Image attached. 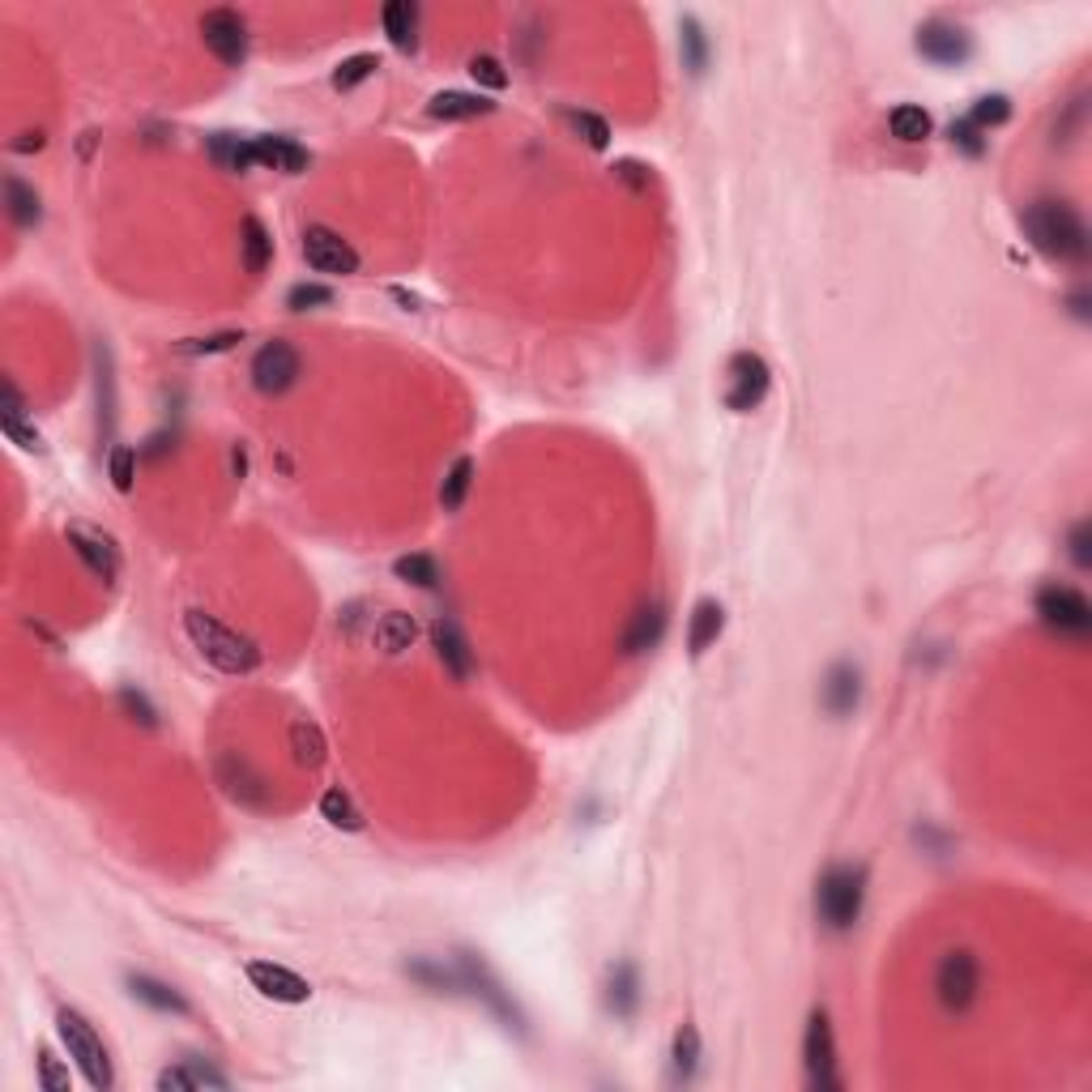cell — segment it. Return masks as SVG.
Here are the masks:
<instances>
[{
	"label": "cell",
	"mask_w": 1092,
	"mask_h": 1092,
	"mask_svg": "<svg viewBox=\"0 0 1092 1092\" xmlns=\"http://www.w3.org/2000/svg\"><path fill=\"white\" fill-rule=\"evenodd\" d=\"M184 632H188L193 649L202 653L213 671H222V675H252L261 666V649L244 632L226 627L218 614L188 611L184 614Z\"/></svg>",
	"instance_id": "7a4b0ae2"
},
{
	"label": "cell",
	"mask_w": 1092,
	"mask_h": 1092,
	"mask_svg": "<svg viewBox=\"0 0 1092 1092\" xmlns=\"http://www.w3.org/2000/svg\"><path fill=\"white\" fill-rule=\"evenodd\" d=\"M202 39L226 68H239L248 61V22L235 9H209L202 17Z\"/></svg>",
	"instance_id": "30bf717a"
},
{
	"label": "cell",
	"mask_w": 1092,
	"mask_h": 1092,
	"mask_svg": "<svg viewBox=\"0 0 1092 1092\" xmlns=\"http://www.w3.org/2000/svg\"><path fill=\"white\" fill-rule=\"evenodd\" d=\"M248 981H252V990H261L273 1003H308L312 999V986L295 968L273 964V960H252L248 964Z\"/></svg>",
	"instance_id": "5bb4252c"
},
{
	"label": "cell",
	"mask_w": 1092,
	"mask_h": 1092,
	"mask_svg": "<svg viewBox=\"0 0 1092 1092\" xmlns=\"http://www.w3.org/2000/svg\"><path fill=\"white\" fill-rule=\"evenodd\" d=\"M4 435H9L13 444H22L26 453H43V435H39L35 427H26V422H4Z\"/></svg>",
	"instance_id": "7dc6e473"
},
{
	"label": "cell",
	"mask_w": 1092,
	"mask_h": 1092,
	"mask_svg": "<svg viewBox=\"0 0 1092 1092\" xmlns=\"http://www.w3.org/2000/svg\"><path fill=\"white\" fill-rule=\"evenodd\" d=\"M385 30H389V43L398 52H414L418 48V9L406 4V0L385 4Z\"/></svg>",
	"instance_id": "484cf974"
},
{
	"label": "cell",
	"mask_w": 1092,
	"mask_h": 1092,
	"mask_svg": "<svg viewBox=\"0 0 1092 1092\" xmlns=\"http://www.w3.org/2000/svg\"><path fill=\"white\" fill-rule=\"evenodd\" d=\"M470 486H474V457H457V461H453V470L444 474V486H440V504H444V512H457V508L466 504Z\"/></svg>",
	"instance_id": "4dcf8cb0"
},
{
	"label": "cell",
	"mask_w": 1092,
	"mask_h": 1092,
	"mask_svg": "<svg viewBox=\"0 0 1092 1092\" xmlns=\"http://www.w3.org/2000/svg\"><path fill=\"white\" fill-rule=\"evenodd\" d=\"M218 781H222V790H226L239 807H252V811H265V807H270V790H265V781L248 768L244 755L222 751V755H218Z\"/></svg>",
	"instance_id": "4fadbf2b"
},
{
	"label": "cell",
	"mask_w": 1092,
	"mask_h": 1092,
	"mask_svg": "<svg viewBox=\"0 0 1092 1092\" xmlns=\"http://www.w3.org/2000/svg\"><path fill=\"white\" fill-rule=\"evenodd\" d=\"M568 125H572V133L581 136L589 150H607L611 145V125L602 116H594V112H568Z\"/></svg>",
	"instance_id": "f35d334b"
},
{
	"label": "cell",
	"mask_w": 1092,
	"mask_h": 1092,
	"mask_svg": "<svg viewBox=\"0 0 1092 1092\" xmlns=\"http://www.w3.org/2000/svg\"><path fill=\"white\" fill-rule=\"evenodd\" d=\"M722 632H726V611H722V602H713V598L696 602L691 623H687V653H691V658H704V653L717 645Z\"/></svg>",
	"instance_id": "d6986e66"
},
{
	"label": "cell",
	"mask_w": 1092,
	"mask_h": 1092,
	"mask_svg": "<svg viewBox=\"0 0 1092 1092\" xmlns=\"http://www.w3.org/2000/svg\"><path fill=\"white\" fill-rule=\"evenodd\" d=\"M981 994V964L973 952H948L935 968V999L948 1016H964Z\"/></svg>",
	"instance_id": "5b68a950"
},
{
	"label": "cell",
	"mask_w": 1092,
	"mask_h": 1092,
	"mask_svg": "<svg viewBox=\"0 0 1092 1092\" xmlns=\"http://www.w3.org/2000/svg\"><path fill=\"white\" fill-rule=\"evenodd\" d=\"M239 341H244V334L226 329V334H209V338H188V341H180V350H184V354H222V350H235Z\"/></svg>",
	"instance_id": "b9f144b4"
},
{
	"label": "cell",
	"mask_w": 1092,
	"mask_h": 1092,
	"mask_svg": "<svg viewBox=\"0 0 1092 1092\" xmlns=\"http://www.w3.org/2000/svg\"><path fill=\"white\" fill-rule=\"evenodd\" d=\"M918 52L931 65H960V61H968L973 43H968V35L955 22H926L918 30Z\"/></svg>",
	"instance_id": "9a60e30c"
},
{
	"label": "cell",
	"mask_w": 1092,
	"mask_h": 1092,
	"mask_svg": "<svg viewBox=\"0 0 1092 1092\" xmlns=\"http://www.w3.org/2000/svg\"><path fill=\"white\" fill-rule=\"evenodd\" d=\"M1037 614L1050 632L1058 636H1071V640H1084L1092 632V607L1089 598L1071 585H1041L1037 589Z\"/></svg>",
	"instance_id": "8992f818"
},
{
	"label": "cell",
	"mask_w": 1092,
	"mask_h": 1092,
	"mask_svg": "<svg viewBox=\"0 0 1092 1092\" xmlns=\"http://www.w3.org/2000/svg\"><path fill=\"white\" fill-rule=\"evenodd\" d=\"M290 755H295L299 768H321L325 764L329 743H325V734H321L316 722H295L290 726Z\"/></svg>",
	"instance_id": "d4e9b609"
},
{
	"label": "cell",
	"mask_w": 1092,
	"mask_h": 1092,
	"mask_svg": "<svg viewBox=\"0 0 1092 1092\" xmlns=\"http://www.w3.org/2000/svg\"><path fill=\"white\" fill-rule=\"evenodd\" d=\"M1089 546H1092V530L1084 525V521H1080V525L1071 530V563H1076V568H1089V563H1092Z\"/></svg>",
	"instance_id": "c3c4849f"
},
{
	"label": "cell",
	"mask_w": 1092,
	"mask_h": 1092,
	"mask_svg": "<svg viewBox=\"0 0 1092 1092\" xmlns=\"http://www.w3.org/2000/svg\"><path fill=\"white\" fill-rule=\"evenodd\" d=\"M803 1067H807V1084L816 1092L836 1089V1037H832V1020L828 1012H811L807 1032H803Z\"/></svg>",
	"instance_id": "9c48e42d"
},
{
	"label": "cell",
	"mask_w": 1092,
	"mask_h": 1092,
	"mask_svg": "<svg viewBox=\"0 0 1092 1092\" xmlns=\"http://www.w3.org/2000/svg\"><path fill=\"white\" fill-rule=\"evenodd\" d=\"M286 303H290L295 312H308V308H329V303H334V290H329V286H316V282H299V286H290Z\"/></svg>",
	"instance_id": "60d3db41"
},
{
	"label": "cell",
	"mask_w": 1092,
	"mask_h": 1092,
	"mask_svg": "<svg viewBox=\"0 0 1092 1092\" xmlns=\"http://www.w3.org/2000/svg\"><path fill=\"white\" fill-rule=\"evenodd\" d=\"M607 1003H611L614 1016H632L636 1003H640V977L632 964H614L611 981H607Z\"/></svg>",
	"instance_id": "83f0119b"
},
{
	"label": "cell",
	"mask_w": 1092,
	"mask_h": 1092,
	"mask_svg": "<svg viewBox=\"0 0 1092 1092\" xmlns=\"http://www.w3.org/2000/svg\"><path fill=\"white\" fill-rule=\"evenodd\" d=\"M948 136H952V145H960L968 158H977L981 150H986V141H981V133L968 125V120H955L952 129H948Z\"/></svg>",
	"instance_id": "f6af8a7d"
},
{
	"label": "cell",
	"mask_w": 1092,
	"mask_h": 1092,
	"mask_svg": "<svg viewBox=\"0 0 1092 1092\" xmlns=\"http://www.w3.org/2000/svg\"><path fill=\"white\" fill-rule=\"evenodd\" d=\"M491 112H495V103L482 94H470V90H444L427 103L431 120H474V116H491Z\"/></svg>",
	"instance_id": "44dd1931"
},
{
	"label": "cell",
	"mask_w": 1092,
	"mask_h": 1092,
	"mask_svg": "<svg viewBox=\"0 0 1092 1092\" xmlns=\"http://www.w3.org/2000/svg\"><path fill=\"white\" fill-rule=\"evenodd\" d=\"M1007 120H1012V103H1007L1003 94H986V99H977L973 112H968V125H973L977 133L999 129V125H1007Z\"/></svg>",
	"instance_id": "8d00e7d4"
},
{
	"label": "cell",
	"mask_w": 1092,
	"mask_h": 1092,
	"mask_svg": "<svg viewBox=\"0 0 1092 1092\" xmlns=\"http://www.w3.org/2000/svg\"><path fill=\"white\" fill-rule=\"evenodd\" d=\"M376 68H380V56H376V52L346 56V61L334 68V90H354V86H359V81H367Z\"/></svg>",
	"instance_id": "74e56055"
},
{
	"label": "cell",
	"mask_w": 1092,
	"mask_h": 1092,
	"mask_svg": "<svg viewBox=\"0 0 1092 1092\" xmlns=\"http://www.w3.org/2000/svg\"><path fill=\"white\" fill-rule=\"evenodd\" d=\"M862 900H867V871L862 867L841 862L819 875L816 913L828 931H849L862 918Z\"/></svg>",
	"instance_id": "3957f363"
},
{
	"label": "cell",
	"mask_w": 1092,
	"mask_h": 1092,
	"mask_svg": "<svg viewBox=\"0 0 1092 1092\" xmlns=\"http://www.w3.org/2000/svg\"><path fill=\"white\" fill-rule=\"evenodd\" d=\"M209 154H213V162H218L222 171H248V167L257 162L252 141H239V136H231V133L213 136V141H209Z\"/></svg>",
	"instance_id": "f546056e"
},
{
	"label": "cell",
	"mask_w": 1092,
	"mask_h": 1092,
	"mask_svg": "<svg viewBox=\"0 0 1092 1092\" xmlns=\"http://www.w3.org/2000/svg\"><path fill=\"white\" fill-rule=\"evenodd\" d=\"M321 816L329 819L334 828H341V832H359V828H363V816L354 811L350 794H346V790H338V785L321 794Z\"/></svg>",
	"instance_id": "836d02e7"
},
{
	"label": "cell",
	"mask_w": 1092,
	"mask_h": 1092,
	"mask_svg": "<svg viewBox=\"0 0 1092 1092\" xmlns=\"http://www.w3.org/2000/svg\"><path fill=\"white\" fill-rule=\"evenodd\" d=\"M158 1089L162 1092H180V1089H226V1076L213 1071V1067H202V1063H184V1067H167L158 1076Z\"/></svg>",
	"instance_id": "603a6c76"
},
{
	"label": "cell",
	"mask_w": 1092,
	"mask_h": 1092,
	"mask_svg": "<svg viewBox=\"0 0 1092 1092\" xmlns=\"http://www.w3.org/2000/svg\"><path fill=\"white\" fill-rule=\"evenodd\" d=\"M679 35H682L679 39L682 65L691 68V73H704V65H708V35H704V26L696 17H682Z\"/></svg>",
	"instance_id": "e575fe53"
},
{
	"label": "cell",
	"mask_w": 1092,
	"mask_h": 1092,
	"mask_svg": "<svg viewBox=\"0 0 1092 1092\" xmlns=\"http://www.w3.org/2000/svg\"><path fill=\"white\" fill-rule=\"evenodd\" d=\"M431 645H435V658H440L457 679H470V675H474V653H470L466 636L457 632V623L435 619V623H431Z\"/></svg>",
	"instance_id": "ac0fdd59"
},
{
	"label": "cell",
	"mask_w": 1092,
	"mask_h": 1092,
	"mask_svg": "<svg viewBox=\"0 0 1092 1092\" xmlns=\"http://www.w3.org/2000/svg\"><path fill=\"white\" fill-rule=\"evenodd\" d=\"M107 474H112V482H116V491H133L136 448H129V444H116V448H112V457H107Z\"/></svg>",
	"instance_id": "ab89813d"
},
{
	"label": "cell",
	"mask_w": 1092,
	"mask_h": 1092,
	"mask_svg": "<svg viewBox=\"0 0 1092 1092\" xmlns=\"http://www.w3.org/2000/svg\"><path fill=\"white\" fill-rule=\"evenodd\" d=\"M13 150H22V154L43 150V133H22V141H13Z\"/></svg>",
	"instance_id": "816d5d0a"
},
{
	"label": "cell",
	"mask_w": 1092,
	"mask_h": 1092,
	"mask_svg": "<svg viewBox=\"0 0 1092 1092\" xmlns=\"http://www.w3.org/2000/svg\"><path fill=\"white\" fill-rule=\"evenodd\" d=\"M39 1084H43L48 1092H68V1089H73L68 1071L61 1067V1058H56L52 1050H39Z\"/></svg>",
	"instance_id": "7bdbcfd3"
},
{
	"label": "cell",
	"mask_w": 1092,
	"mask_h": 1092,
	"mask_svg": "<svg viewBox=\"0 0 1092 1092\" xmlns=\"http://www.w3.org/2000/svg\"><path fill=\"white\" fill-rule=\"evenodd\" d=\"M120 704L133 713V722H141V726H154V708L145 704V696H141V691L125 687V691H120Z\"/></svg>",
	"instance_id": "681fc988"
},
{
	"label": "cell",
	"mask_w": 1092,
	"mask_h": 1092,
	"mask_svg": "<svg viewBox=\"0 0 1092 1092\" xmlns=\"http://www.w3.org/2000/svg\"><path fill=\"white\" fill-rule=\"evenodd\" d=\"M671 1067H675V1080H691L696 1076V1067H700V1032H696V1024H682L679 1032H675Z\"/></svg>",
	"instance_id": "1f68e13d"
},
{
	"label": "cell",
	"mask_w": 1092,
	"mask_h": 1092,
	"mask_svg": "<svg viewBox=\"0 0 1092 1092\" xmlns=\"http://www.w3.org/2000/svg\"><path fill=\"white\" fill-rule=\"evenodd\" d=\"M303 257H308L312 270L321 273H341V277L359 273V252L350 248V239H341L329 226H308L303 231Z\"/></svg>",
	"instance_id": "7c38bea8"
},
{
	"label": "cell",
	"mask_w": 1092,
	"mask_h": 1092,
	"mask_svg": "<svg viewBox=\"0 0 1092 1092\" xmlns=\"http://www.w3.org/2000/svg\"><path fill=\"white\" fill-rule=\"evenodd\" d=\"M4 202H9V218H13V226L30 231V226L39 222V193H35L30 184H22L17 176H9V180H4Z\"/></svg>",
	"instance_id": "f1b7e54d"
},
{
	"label": "cell",
	"mask_w": 1092,
	"mask_h": 1092,
	"mask_svg": "<svg viewBox=\"0 0 1092 1092\" xmlns=\"http://www.w3.org/2000/svg\"><path fill=\"white\" fill-rule=\"evenodd\" d=\"M772 389V372L768 363L755 354V350H739L730 363H726V406L734 414H748L755 410Z\"/></svg>",
	"instance_id": "ba28073f"
},
{
	"label": "cell",
	"mask_w": 1092,
	"mask_h": 1092,
	"mask_svg": "<svg viewBox=\"0 0 1092 1092\" xmlns=\"http://www.w3.org/2000/svg\"><path fill=\"white\" fill-rule=\"evenodd\" d=\"M299 376H303V359H299V350L290 341L273 338L252 354V385L265 398H282L286 389L299 385Z\"/></svg>",
	"instance_id": "52a82bcc"
},
{
	"label": "cell",
	"mask_w": 1092,
	"mask_h": 1092,
	"mask_svg": "<svg viewBox=\"0 0 1092 1092\" xmlns=\"http://www.w3.org/2000/svg\"><path fill=\"white\" fill-rule=\"evenodd\" d=\"M393 572H398V581L418 585V589H435V585H440V568H435L431 555H402V559L393 563Z\"/></svg>",
	"instance_id": "d590c367"
},
{
	"label": "cell",
	"mask_w": 1092,
	"mask_h": 1092,
	"mask_svg": "<svg viewBox=\"0 0 1092 1092\" xmlns=\"http://www.w3.org/2000/svg\"><path fill=\"white\" fill-rule=\"evenodd\" d=\"M887 125H892V136L905 141V145H918V141L931 136V116H926L922 107H913V103H900V107L892 112Z\"/></svg>",
	"instance_id": "d6a6232c"
},
{
	"label": "cell",
	"mask_w": 1092,
	"mask_h": 1092,
	"mask_svg": "<svg viewBox=\"0 0 1092 1092\" xmlns=\"http://www.w3.org/2000/svg\"><path fill=\"white\" fill-rule=\"evenodd\" d=\"M56 1032H61V1041H65L68 1058L77 1063V1071L86 1076V1084L99 1092H107L116 1084V1071H112V1058H107V1045H103V1037L94 1032V1024L86 1020L81 1012H73V1007H61L56 1012Z\"/></svg>",
	"instance_id": "277c9868"
},
{
	"label": "cell",
	"mask_w": 1092,
	"mask_h": 1092,
	"mask_svg": "<svg viewBox=\"0 0 1092 1092\" xmlns=\"http://www.w3.org/2000/svg\"><path fill=\"white\" fill-rule=\"evenodd\" d=\"M252 150H257V162L261 167H273V171H286V176H299L308 171V150L290 136H252Z\"/></svg>",
	"instance_id": "ffe728a7"
},
{
	"label": "cell",
	"mask_w": 1092,
	"mask_h": 1092,
	"mask_svg": "<svg viewBox=\"0 0 1092 1092\" xmlns=\"http://www.w3.org/2000/svg\"><path fill=\"white\" fill-rule=\"evenodd\" d=\"M239 252H244V270L252 273H265L270 270V261H273V239H270V231H265V222L261 218H244V226H239Z\"/></svg>",
	"instance_id": "7402d4cb"
},
{
	"label": "cell",
	"mask_w": 1092,
	"mask_h": 1092,
	"mask_svg": "<svg viewBox=\"0 0 1092 1092\" xmlns=\"http://www.w3.org/2000/svg\"><path fill=\"white\" fill-rule=\"evenodd\" d=\"M389 295H393V299H398V303H406L410 312H422V299H418V295H410V290H402V286H393V290H389Z\"/></svg>",
	"instance_id": "f907efd6"
},
{
	"label": "cell",
	"mask_w": 1092,
	"mask_h": 1092,
	"mask_svg": "<svg viewBox=\"0 0 1092 1092\" xmlns=\"http://www.w3.org/2000/svg\"><path fill=\"white\" fill-rule=\"evenodd\" d=\"M65 538H68V546H73V555L90 568V576H94V581L116 585V576H120V550H116V543H112L103 530H90V525H68Z\"/></svg>",
	"instance_id": "8fae6325"
},
{
	"label": "cell",
	"mask_w": 1092,
	"mask_h": 1092,
	"mask_svg": "<svg viewBox=\"0 0 1092 1092\" xmlns=\"http://www.w3.org/2000/svg\"><path fill=\"white\" fill-rule=\"evenodd\" d=\"M611 171H614V180H623V184H627V188H636V193H645V188H649V171H645L640 162H632V158L614 162Z\"/></svg>",
	"instance_id": "bcb514c9"
},
{
	"label": "cell",
	"mask_w": 1092,
	"mask_h": 1092,
	"mask_svg": "<svg viewBox=\"0 0 1092 1092\" xmlns=\"http://www.w3.org/2000/svg\"><path fill=\"white\" fill-rule=\"evenodd\" d=\"M470 77H474L478 86H486V90H504V86H508L504 65H499L495 56H486V52H478L474 61H470Z\"/></svg>",
	"instance_id": "ee69618b"
},
{
	"label": "cell",
	"mask_w": 1092,
	"mask_h": 1092,
	"mask_svg": "<svg viewBox=\"0 0 1092 1092\" xmlns=\"http://www.w3.org/2000/svg\"><path fill=\"white\" fill-rule=\"evenodd\" d=\"M858 700H862V671L849 666V662H836V666L823 675V682H819V704H823V713L849 717V713L858 708Z\"/></svg>",
	"instance_id": "2e32d148"
},
{
	"label": "cell",
	"mask_w": 1092,
	"mask_h": 1092,
	"mask_svg": "<svg viewBox=\"0 0 1092 1092\" xmlns=\"http://www.w3.org/2000/svg\"><path fill=\"white\" fill-rule=\"evenodd\" d=\"M662 636H666V607H662V602H649V607H640V611L632 614V623H627V632H623V653H627V658H640V653L658 649Z\"/></svg>",
	"instance_id": "e0dca14e"
},
{
	"label": "cell",
	"mask_w": 1092,
	"mask_h": 1092,
	"mask_svg": "<svg viewBox=\"0 0 1092 1092\" xmlns=\"http://www.w3.org/2000/svg\"><path fill=\"white\" fill-rule=\"evenodd\" d=\"M1024 235L1037 252L1054 261H1084L1089 257V226L1067 202H1037L1024 209Z\"/></svg>",
	"instance_id": "6da1fadb"
},
{
	"label": "cell",
	"mask_w": 1092,
	"mask_h": 1092,
	"mask_svg": "<svg viewBox=\"0 0 1092 1092\" xmlns=\"http://www.w3.org/2000/svg\"><path fill=\"white\" fill-rule=\"evenodd\" d=\"M414 636H418V627H414V619L402 611H389L380 623H376V649L380 653H406L410 645H414Z\"/></svg>",
	"instance_id": "4316f807"
},
{
	"label": "cell",
	"mask_w": 1092,
	"mask_h": 1092,
	"mask_svg": "<svg viewBox=\"0 0 1092 1092\" xmlns=\"http://www.w3.org/2000/svg\"><path fill=\"white\" fill-rule=\"evenodd\" d=\"M129 994H133L136 1003L154 1007V1012H176V1016L188 1012V1003H184L167 981H154V977H145V973H133V977H129Z\"/></svg>",
	"instance_id": "cb8c5ba5"
}]
</instances>
